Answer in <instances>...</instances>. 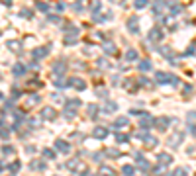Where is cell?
Instances as JSON below:
<instances>
[{"instance_id":"44","label":"cell","mask_w":196,"mask_h":176,"mask_svg":"<svg viewBox=\"0 0 196 176\" xmlns=\"http://www.w3.org/2000/svg\"><path fill=\"white\" fill-rule=\"evenodd\" d=\"M100 10V2H98V0H94V2H92V6H90V12L94 14V16H96V12Z\"/></svg>"},{"instance_id":"28","label":"cell","mask_w":196,"mask_h":176,"mask_svg":"<svg viewBox=\"0 0 196 176\" xmlns=\"http://www.w3.org/2000/svg\"><path fill=\"white\" fill-rule=\"evenodd\" d=\"M128 123H129L128 117H118V120L114 121V127H116V129H120V127H126Z\"/></svg>"},{"instance_id":"25","label":"cell","mask_w":196,"mask_h":176,"mask_svg":"<svg viewBox=\"0 0 196 176\" xmlns=\"http://www.w3.org/2000/svg\"><path fill=\"white\" fill-rule=\"evenodd\" d=\"M65 108H75V110H78V108H81V100H78V98H69L67 104H65Z\"/></svg>"},{"instance_id":"42","label":"cell","mask_w":196,"mask_h":176,"mask_svg":"<svg viewBox=\"0 0 196 176\" xmlns=\"http://www.w3.org/2000/svg\"><path fill=\"white\" fill-rule=\"evenodd\" d=\"M35 8H38L39 12H49V6L45 2H38V4H35Z\"/></svg>"},{"instance_id":"62","label":"cell","mask_w":196,"mask_h":176,"mask_svg":"<svg viewBox=\"0 0 196 176\" xmlns=\"http://www.w3.org/2000/svg\"><path fill=\"white\" fill-rule=\"evenodd\" d=\"M2 98H4V94H2V92H0V100H2Z\"/></svg>"},{"instance_id":"35","label":"cell","mask_w":196,"mask_h":176,"mask_svg":"<svg viewBox=\"0 0 196 176\" xmlns=\"http://www.w3.org/2000/svg\"><path fill=\"white\" fill-rule=\"evenodd\" d=\"M39 102V96L38 94H33V96H30V100H28V104H26V108H32V106H35Z\"/></svg>"},{"instance_id":"37","label":"cell","mask_w":196,"mask_h":176,"mask_svg":"<svg viewBox=\"0 0 196 176\" xmlns=\"http://www.w3.org/2000/svg\"><path fill=\"white\" fill-rule=\"evenodd\" d=\"M20 16H22V18H28V20H30V18L33 16V12H32L30 8H22V10H20Z\"/></svg>"},{"instance_id":"11","label":"cell","mask_w":196,"mask_h":176,"mask_svg":"<svg viewBox=\"0 0 196 176\" xmlns=\"http://www.w3.org/2000/svg\"><path fill=\"white\" fill-rule=\"evenodd\" d=\"M128 32L129 33H139V20H137L135 16L128 20Z\"/></svg>"},{"instance_id":"21","label":"cell","mask_w":196,"mask_h":176,"mask_svg":"<svg viewBox=\"0 0 196 176\" xmlns=\"http://www.w3.org/2000/svg\"><path fill=\"white\" fill-rule=\"evenodd\" d=\"M69 168V170H78V168H83V163L78 159H73V160H67V164H65Z\"/></svg>"},{"instance_id":"23","label":"cell","mask_w":196,"mask_h":176,"mask_svg":"<svg viewBox=\"0 0 196 176\" xmlns=\"http://www.w3.org/2000/svg\"><path fill=\"white\" fill-rule=\"evenodd\" d=\"M100 176H116V170L110 168L108 164H102L100 166Z\"/></svg>"},{"instance_id":"20","label":"cell","mask_w":196,"mask_h":176,"mask_svg":"<svg viewBox=\"0 0 196 176\" xmlns=\"http://www.w3.org/2000/svg\"><path fill=\"white\" fill-rule=\"evenodd\" d=\"M98 106L96 104H88V106H86V114H88V117H92V120H96V117H98Z\"/></svg>"},{"instance_id":"30","label":"cell","mask_w":196,"mask_h":176,"mask_svg":"<svg viewBox=\"0 0 196 176\" xmlns=\"http://www.w3.org/2000/svg\"><path fill=\"white\" fill-rule=\"evenodd\" d=\"M133 6L137 10H143V8H147V6H149V0H133Z\"/></svg>"},{"instance_id":"49","label":"cell","mask_w":196,"mask_h":176,"mask_svg":"<svg viewBox=\"0 0 196 176\" xmlns=\"http://www.w3.org/2000/svg\"><path fill=\"white\" fill-rule=\"evenodd\" d=\"M194 51H196V43H192V45H188V49L184 51V55H194Z\"/></svg>"},{"instance_id":"32","label":"cell","mask_w":196,"mask_h":176,"mask_svg":"<svg viewBox=\"0 0 196 176\" xmlns=\"http://www.w3.org/2000/svg\"><path fill=\"white\" fill-rule=\"evenodd\" d=\"M41 155L45 157V159H55V151L49 149V147H45V149H41Z\"/></svg>"},{"instance_id":"54","label":"cell","mask_w":196,"mask_h":176,"mask_svg":"<svg viewBox=\"0 0 196 176\" xmlns=\"http://www.w3.org/2000/svg\"><path fill=\"white\" fill-rule=\"evenodd\" d=\"M49 22H51V24H59L61 18H59V16H49Z\"/></svg>"},{"instance_id":"33","label":"cell","mask_w":196,"mask_h":176,"mask_svg":"<svg viewBox=\"0 0 196 176\" xmlns=\"http://www.w3.org/2000/svg\"><path fill=\"white\" fill-rule=\"evenodd\" d=\"M104 155H106V157H112V159H118V157H120V151H118V149H106Z\"/></svg>"},{"instance_id":"18","label":"cell","mask_w":196,"mask_h":176,"mask_svg":"<svg viewBox=\"0 0 196 176\" xmlns=\"http://www.w3.org/2000/svg\"><path fill=\"white\" fill-rule=\"evenodd\" d=\"M92 135L96 137V139H106V137H108V129H106V127H100V125H98V127H94Z\"/></svg>"},{"instance_id":"13","label":"cell","mask_w":196,"mask_h":176,"mask_svg":"<svg viewBox=\"0 0 196 176\" xmlns=\"http://www.w3.org/2000/svg\"><path fill=\"white\" fill-rule=\"evenodd\" d=\"M102 51H104L106 55H114V53H116V45H114V41L104 39V43H102Z\"/></svg>"},{"instance_id":"9","label":"cell","mask_w":196,"mask_h":176,"mask_svg":"<svg viewBox=\"0 0 196 176\" xmlns=\"http://www.w3.org/2000/svg\"><path fill=\"white\" fill-rule=\"evenodd\" d=\"M6 47H8L12 53H20L22 51V47H24V43H22L20 39H10L8 43H6Z\"/></svg>"},{"instance_id":"52","label":"cell","mask_w":196,"mask_h":176,"mask_svg":"<svg viewBox=\"0 0 196 176\" xmlns=\"http://www.w3.org/2000/svg\"><path fill=\"white\" fill-rule=\"evenodd\" d=\"M139 84H141V86H151V80L145 78V76H141V78H139Z\"/></svg>"},{"instance_id":"27","label":"cell","mask_w":196,"mask_h":176,"mask_svg":"<svg viewBox=\"0 0 196 176\" xmlns=\"http://www.w3.org/2000/svg\"><path fill=\"white\" fill-rule=\"evenodd\" d=\"M122 174H124V176H133L135 174V168L132 164H124V166H122Z\"/></svg>"},{"instance_id":"40","label":"cell","mask_w":196,"mask_h":176,"mask_svg":"<svg viewBox=\"0 0 196 176\" xmlns=\"http://www.w3.org/2000/svg\"><path fill=\"white\" fill-rule=\"evenodd\" d=\"M96 65H98L100 69H110V63H108V59H98Z\"/></svg>"},{"instance_id":"17","label":"cell","mask_w":196,"mask_h":176,"mask_svg":"<svg viewBox=\"0 0 196 176\" xmlns=\"http://www.w3.org/2000/svg\"><path fill=\"white\" fill-rule=\"evenodd\" d=\"M116 110H118V104H116L114 100H106V104L102 106V112H106V114H112Z\"/></svg>"},{"instance_id":"24","label":"cell","mask_w":196,"mask_h":176,"mask_svg":"<svg viewBox=\"0 0 196 176\" xmlns=\"http://www.w3.org/2000/svg\"><path fill=\"white\" fill-rule=\"evenodd\" d=\"M137 59H139V55H137L135 49H128V51H126V61L132 63V61H137Z\"/></svg>"},{"instance_id":"26","label":"cell","mask_w":196,"mask_h":176,"mask_svg":"<svg viewBox=\"0 0 196 176\" xmlns=\"http://www.w3.org/2000/svg\"><path fill=\"white\" fill-rule=\"evenodd\" d=\"M63 115H65V120H75V117H77V110L75 108H65Z\"/></svg>"},{"instance_id":"29","label":"cell","mask_w":196,"mask_h":176,"mask_svg":"<svg viewBox=\"0 0 196 176\" xmlns=\"http://www.w3.org/2000/svg\"><path fill=\"white\" fill-rule=\"evenodd\" d=\"M14 153H16V149H14L12 145H4V147H2V155H4V157H12Z\"/></svg>"},{"instance_id":"16","label":"cell","mask_w":196,"mask_h":176,"mask_svg":"<svg viewBox=\"0 0 196 176\" xmlns=\"http://www.w3.org/2000/svg\"><path fill=\"white\" fill-rule=\"evenodd\" d=\"M157 160H159V164L169 166V164L173 163V157L169 155V153H159V155H157Z\"/></svg>"},{"instance_id":"34","label":"cell","mask_w":196,"mask_h":176,"mask_svg":"<svg viewBox=\"0 0 196 176\" xmlns=\"http://www.w3.org/2000/svg\"><path fill=\"white\" fill-rule=\"evenodd\" d=\"M161 55H163V57H167L169 61H173V59H175V57H173V51H171V47H163V49H161Z\"/></svg>"},{"instance_id":"14","label":"cell","mask_w":196,"mask_h":176,"mask_svg":"<svg viewBox=\"0 0 196 176\" xmlns=\"http://www.w3.org/2000/svg\"><path fill=\"white\" fill-rule=\"evenodd\" d=\"M137 69H139L141 72H149L151 69H153V63H151L149 59H141V61L137 63Z\"/></svg>"},{"instance_id":"2","label":"cell","mask_w":196,"mask_h":176,"mask_svg":"<svg viewBox=\"0 0 196 176\" xmlns=\"http://www.w3.org/2000/svg\"><path fill=\"white\" fill-rule=\"evenodd\" d=\"M183 141H184V131H175V133L169 135V139H167V145H169L171 149H178Z\"/></svg>"},{"instance_id":"45","label":"cell","mask_w":196,"mask_h":176,"mask_svg":"<svg viewBox=\"0 0 196 176\" xmlns=\"http://www.w3.org/2000/svg\"><path fill=\"white\" fill-rule=\"evenodd\" d=\"M145 143H147V145H153V147H155L159 141H157V139H155L153 135H147V137H145Z\"/></svg>"},{"instance_id":"53","label":"cell","mask_w":196,"mask_h":176,"mask_svg":"<svg viewBox=\"0 0 196 176\" xmlns=\"http://www.w3.org/2000/svg\"><path fill=\"white\" fill-rule=\"evenodd\" d=\"M73 10H75V12H83V6H81V2H75V4H73Z\"/></svg>"},{"instance_id":"6","label":"cell","mask_w":196,"mask_h":176,"mask_svg":"<svg viewBox=\"0 0 196 176\" xmlns=\"http://www.w3.org/2000/svg\"><path fill=\"white\" fill-rule=\"evenodd\" d=\"M67 86H73V88H77V90H86V82L78 76H71L67 80Z\"/></svg>"},{"instance_id":"63","label":"cell","mask_w":196,"mask_h":176,"mask_svg":"<svg viewBox=\"0 0 196 176\" xmlns=\"http://www.w3.org/2000/svg\"><path fill=\"white\" fill-rule=\"evenodd\" d=\"M0 127H2V121H0Z\"/></svg>"},{"instance_id":"51","label":"cell","mask_w":196,"mask_h":176,"mask_svg":"<svg viewBox=\"0 0 196 176\" xmlns=\"http://www.w3.org/2000/svg\"><path fill=\"white\" fill-rule=\"evenodd\" d=\"M183 94H184V96L192 94V86H190V84H184V88H183Z\"/></svg>"},{"instance_id":"10","label":"cell","mask_w":196,"mask_h":176,"mask_svg":"<svg viewBox=\"0 0 196 176\" xmlns=\"http://www.w3.org/2000/svg\"><path fill=\"white\" fill-rule=\"evenodd\" d=\"M49 51H51V45H43V47H38L33 51V59H43L49 55Z\"/></svg>"},{"instance_id":"60","label":"cell","mask_w":196,"mask_h":176,"mask_svg":"<svg viewBox=\"0 0 196 176\" xmlns=\"http://www.w3.org/2000/svg\"><path fill=\"white\" fill-rule=\"evenodd\" d=\"M4 168H6V164H4V160H0V172H2V170H4Z\"/></svg>"},{"instance_id":"55","label":"cell","mask_w":196,"mask_h":176,"mask_svg":"<svg viewBox=\"0 0 196 176\" xmlns=\"http://www.w3.org/2000/svg\"><path fill=\"white\" fill-rule=\"evenodd\" d=\"M120 82H122L120 76H112V84H114V86H120Z\"/></svg>"},{"instance_id":"38","label":"cell","mask_w":196,"mask_h":176,"mask_svg":"<svg viewBox=\"0 0 196 176\" xmlns=\"http://www.w3.org/2000/svg\"><path fill=\"white\" fill-rule=\"evenodd\" d=\"M165 168H167V166H163V164H157V166L153 168V176H163Z\"/></svg>"},{"instance_id":"36","label":"cell","mask_w":196,"mask_h":176,"mask_svg":"<svg viewBox=\"0 0 196 176\" xmlns=\"http://www.w3.org/2000/svg\"><path fill=\"white\" fill-rule=\"evenodd\" d=\"M77 35H67V37H65V45H77Z\"/></svg>"},{"instance_id":"31","label":"cell","mask_w":196,"mask_h":176,"mask_svg":"<svg viewBox=\"0 0 196 176\" xmlns=\"http://www.w3.org/2000/svg\"><path fill=\"white\" fill-rule=\"evenodd\" d=\"M20 168H22V164H20V160H14V163H10V164H8V170H10L12 174H16V172L20 170Z\"/></svg>"},{"instance_id":"57","label":"cell","mask_w":196,"mask_h":176,"mask_svg":"<svg viewBox=\"0 0 196 176\" xmlns=\"http://www.w3.org/2000/svg\"><path fill=\"white\" fill-rule=\"evenodd\" d=\"M26 151H28V153H35V147H33V145H28Z\"/></svg>"},{"instance_id":"48","label":"cell","mask_w":196,"mask_h":176,"mask_svg":"<svg viewBox=\"0 0 196 176\" xmlns=\"http://www.w3.org/2000/svg\"><path fill=\"white\" fill-rule=\"evenodd\" d=\"M96 96L106 98V96H108V90H106V88H96Z\"/></svg>"},{"instance_id":"5","label":"cell","mask_w":196,"mask_h":176,"mask_svg":"<svg viewBox=\"0 0 196 176\" xmlns=\"http://www.w3.org/2000/svg\"><path fill=\"white\" fill-rule=\"evenodd\" d=\"M39 117H41V120H45V121H53L55 117H57V112H55V108H51V106H45V108H41V112H39Z\"/></svg>"},{"instance_id":"22","label":"cell","mask_w":196,"mask_h":176,"mask_svg":"<svg viewBox=\"0 0 196 176\" xmlns=\"http://www.w3.org/2000/svg\"><path fill=\"white\" fill-rule=\"evenodd\" d=\"M30 168H32V170H39V172H43V170H45V168H47V164L43 163V160H32Z\"/></svg>"},{"instance_id":"61","label":"cell","mask_w":196,"mask_h":176,"mask_svg":"<svg viewBox=\"0 0 196 176\" xmlns=\"http://www.w3.org/2000/svg\"><path fill=\"white\" fill-rule=\"evenodd\" d=\"M81 176H94V174H92V172H88V170H84V172H83Z\"/></svg>"},{"instance_id":"15","label":"cell","mask_w":196,"mask_h":176,"mask_svg":"<svg viewBox=\"0 0 196 176\" xmlns=\"http://www.w3.org/2000/svg\"><path fill=\"white\" fill-rule=\"evenodd\" d=\"M26 72H28V67H26V65H22V63H16V65H14V69H12L14 76H24Z\"/></svg>"},{"instance_id":"47","label":"cell","mask_w":196,"mask_h":176,"mask_svg":"<svg viewBox=\"0 0 196 176\" xmlns=\"http://www.w3.org/2000/svg\"><path fill=\"white\" fill-rule=\"evenodd\" d=\"M188 133H190V135H196V125H194V121H188Z\"/></svg>"},{"instance_id":"43","label":"cell","mask_w":196,"mask_h":176,"mask_svg":"<svg viewBox=\"0 0 196 176\" xmlns=\"http://www.w3.org/2000/svg\"><path fill=\"white\" fill-rule=\"evenodd\" d=\"M186 174H188V170H186V168H177V170L173 172L171 176H186Z\"/></svg>"},{"instance_id":"1","label":"cell","mask_w":196,"mask_h":176,"mask_svg":"<svg viewBox=\"0 0 196 176\" xmlns=\"http://www.w3.org/2000/svg\"><path fill=\"white\" fill-rule=\"evenodd\" d=\"M155 82L157 84H173V86H178L180 80H178V76L171 75V72H157V75H155Z\"/></svg>"},{"instance_id":"58","label":"cell","mask_w":196,"mask_h":176,"mask_svg":"<svg viewBox=\"0 0 196 176\" xmlns=\"http://www.w3.org/2000/svg\"><path fill=\"white\" fill-rule=\"evenodd\" d=\"M53 100H55V102H61V100H63V98H61V96H59V94H53Z\"/></svg>"},{"instance_id":"12","label":"cell","mask_w":196,"mask_h":176,"mask_svg":"<svg viewBox=\"0 0 196 176\" xmlns=\"http://www.w3.org/2000/svg\"><path fill=\"white\" fill-rule=\"evenodd\" d=\"M169 125H171V117H159V120H155V127L159 131H167Z\"/></svg>"},{"instance_id":"39","label":"cell","mask_w":196,"mask_h":176,"mask_svg":"<svg viewBox=\"0 0 196 176\" xmlns=\"http://www.w3.org/2000/svg\"><path fill=\"white\" fill-rule=\"evenodd\" d=\"M116 141H118V143H128L129 137H128L126 133H116Z\"/></svg>"},{"instance_id":"19","label":"cell","mask_w":196,"mask_h":176,"mask_svg":"<svg viewBox=\"0 0 196 176\" xmlns=\"http://www.w3.org/2000/svg\"><path fill=\"white\" fill-rule=\"evenodd\" d=\"M169 6V12L173 14V16H177V14H180L184 8H183V4H178V2H171V4H167Z\"/></svg>"},{"instance_id":"41","label":"cell","mask_w":196,"mask_h":176,"mask_svg":"<svg viewBox=\"0 0 196 176\" xmlns=\"http://www.w3.org/2000/svg\"><path fill=\"white\" fill-rule=\"evenodd\" d=\"M26 121L30 123L32 127H39V125H41V117H39V120H35V117H30V120H26Z\"/></svg>"},{"instance_id":"46","label":"cell","mask_w":196,"mask_h":176,"mask_svg":"<svg viewBox=\"0 0 196 176\" xmlns=\"http://www.w3.org/2000/svg\"><path fill=\"white\" fill-rule=\"evenodd\" d=\"M0 137H2V139H8V137H10V129L0 127Z\"/></svg>"},{"instance_id":"4","label":"cell","mask_w":196,"mask_h":176,"mask_svg":"<svg viewBox=\"0 0 196 176\" xmlns=\"http://www.w3.org/2000/svg\"><path fill=\"white\" fill-rule=\"evenodd\" d=\"M139 125L143 127V129H151V127H155V117L153 115H151V114H147V112H145L141 117H139Z\"/></svg>"},{"instance_id":"59","label":"cell","mask_w":196,"mask_h":176,"mask_svg":"<svg viewBox=\"0 0 196 176\" xmlns=\"http://www.w3.org/2000/svg\"><path fill=\"white\" fill-rule=\"evenodd\" d=\"M0 2H2L4 6H10V4H12V0H0Z\"/></svg>"},{"instance_id":"50","label":"cell","mask_w":196,"mask_h":176,"mask_svg":"<svg viewBox=\"0 0 196 176\" xmlns=\"http://www.w3.org/2000/svg\"><path fill=\"white\" fill-rule=\"evenodd\" d=\"M65 8H67V4H65V2H57V4H55V10H57V12H63Z\"/></svg>"},{"instance_id":"56","label":"cell","mask_w":196,"mask_h":176,"mask_svg":"<svg viewBox=\"0 0 196 176\" xmlns=\"http://www.w3.org/2000/svg\"><path fill=\"white\" fill-rule=\"evenodd\" d=\"M196 120V112H188V121H194Z\"/></svg>"},{"instance_id":"7","label":"cell","mask_w":196,"mask_h":176,"mask_svg":"<svg viewBox=\"0 0 196 176\" xmlns=\"http://www.w3.org/2000/svg\"><path fill=\"white\" fill-rule=\"evenodd\" d=\"M55 149L59 151V153H71V143L69 141H65V139H55Z\"/></svg>"},{"instance_id":"3","label":"cell","mask_w":196,"mask_h":176,"mask_svg":"<svg viewBox=\"0 0 196 176\" xmlns=\"http://www.w3.org/2000/svg\"><path fill=\"white\" fill-rule=\"evenodd\" d=\"M51 69H53V75L55 76H63L65 72H67V61H65V59H57Z\"/></svg>"},{"instance_id":"8","label":"cell","mask_w":196,"mask_h":176,"mask_svg":"<svg viewBox=\"0 0 196 176\" xmlns=\"http://www.w3.org/2000/svg\"><path fill=\"white\" fill-rule=\"evenodd\" d=\"M147 37H149V41H161L163 39V29L161 27H151Z\"/></svg>"}]
</instances>
